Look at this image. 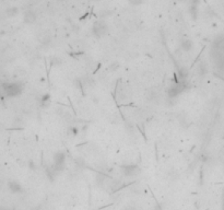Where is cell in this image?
I'll return each instance as SVG.
<instances>
[{"instance_id": "13", "label": "cell", "mask_w": 224, "mask_h": 210, "mask_svg": "<svg viewBox=\"0 0 224 210\" xmlns=\"http://www.w3.org/2000/svg\"><path fill=\"white\" fill-rule=\"evenodd\" d=\"M68 134L72 135V136H77V135H78V128L73 127V126L69 127V129H68Z\"/></svg>"}, {"instance_id": "11", "label": "cell", "mask_w": 224, "mask_h": 210, "mask_svg": "<svg viewBox=\"0 0 224 210\" xmlns=\"http://www.w3.org/2000/svg\"><path fill=\"white\" fill-rule=\"evenodd\" d=\"M49 102H50V95L49 94H45V95L42 96V106L43 105H48L49 104Z\"/></svg>"}, {"instance_id": "1", "label": "cell", "mask_w": 224, "mask_h": 210, "mask_svg": "<svg viewBox=\"0 0 224 210\" xmlns=\"http://www.w3.org/2000/svg\"><path fill=\"white\" fill-rule=\"evenodd\" d=\"M2 89L7 96H18L22 93V86H21V84L16 82L3 83Z\"/></svg>"}, {"instance_id": "10", "label": "cell", "mask_w": 224, "mask_h": 210, "mask_svg": "<svg viewBox=\"0 0 224 210\" xmlns=\"http://www.w3.org/2000/svg\"><path fill=\"white\" fill-rule=\"evenodd\" d=\"M178 76H179V79H180L182 82H184V81L187 79L188 72H187V70H186L185 68H180V69L178 70Z\"/></svg>"}, {"instance_id": "7", "label": "cell", "mask_w": 224, "mask_h": 210, "mask_svg": "<svg viewBox=\"0 0 224 210\" xmlns=\"http://www.w3.org/2000/svg\"><path fill=\"white\" fill-rule=\"evenodd\" d=\"M180 47H182V49L184 51L188 53V51H190L192 48H194V43H192L191 39L186 38V39H182V43H180Z\"/></svg>"}, {"instance_id": "4", "label": "cell", "mask_w": 224, "mask_h": 210, "mask_svg": "<svg viewBox=\"0 0 224 210\" xmlns=\"http://www.w3.org/2000/svg\"><path fill=\"white\" fill-rule=\"evenodd\" d=\"M184 89H185V83L182 82V81L176 80L175 83L172 84V86L168 88V90H167V95L170 96L171 99H174V98L178 96L179 94L184 91Z\"/></svg>"}, {"instance_id": "9", "label": "cell", "mask_w": 224, "mask_h": 210, "mask_svg": "<svg viewBox=\"0 0 224 210\" xmlns=\"http://www.w3.org/2000/svg\"><path fill=\"white\" fill-rule=\"evenodd\" d=\"M189 13L194 20L197 19V16H198V6H192V4H189Z\"/></svg>"}, {"instance_id": "2", "label": "cell", "mask_w": 224, "mask_h": 210, "mask_svg": "<svg viewBox=\"0 0 224 210\" xmlns=\"http://www.w3.org/2000/svg\"><path fill=\"white\" fill-rule=\"evenodd\" d=\"M53 168L55 169V171L57 173L61 172L62 170L65 169V164H66V154H65L64 151H58L54 154V158H53Z\"/></svg>"}, {"instance_id": "17", "label": "cell", "mask_w": 224, "mask_h": 210, "mask_svg": "<svg viewBox=\"0 0 224 210\" xmlns=\"http://www.w3.org/2000/svg\"><path fill=\"white\" fill-rule=\"evenodd\" d=\"M179 1H185V0H179Z\"/></svg>"}, {"instance_id": "14", "label": "cell", "mask_w": 224, "mask_h": 210, "mask_svg": "<svg viewBox=\"0 0 224 210\" xmlns=\"http://www.w3.org/2000/svg\"><path fill=\"white\" fill-rule=\"evenodd\" d=\"M7 13H8V16H16V13H18V9H16V8H10V9H8Z\"/></svg>"}, {"instance_id": "12", "label": "cell", "mask_w": 224, "mask_h": 210, "mask_svg": "<svg viewBox=\"0 0 224 210\" xmlns=\"http://www.w3.org/2000/svg\"><path fill=\"white\" fill-rule=\"evenodd\" d=\"M197 72L200 74V76H202L203 73H205V67L203 64H199L198 65V68H197Z\"/></svg>"}, {"instance_id": "15", "label": "cell", "mask_w": 224, "mask_h": 210, "mask_svg": "<svg viewBox=\"0 0 224 210\" xmlns=\"http://www.w3.org/2000/svg\"><path fill=\"white\" fill-rule=\"evenodd\" d=\"M129 1V3L130 4H132V6H141L142 3H143V1L144 0H128Z\"/></svg>"}, {"instance_id": "6", "label": "cell", "mask_w": 224, "mask_h": 210, "mask_svg": "<svg viewBox=\"0 0 224 210\" xmlns=\"http://www.w3.org/2000/svg\"><path fill=\"white\" fill-rule=\"evenodd\" d=\"M36 21V13L32 10H27L24 13V22L26 24H33Z\"/></svg>"}, {"instance_id": "8", "label": "cell", "mask_w": 224, "mask_h": 210, "mask_svg": "<svg viewBox=\"0 0 224 210\" xmlns=\"http://www.w3.org/2000/svg\"><path fill=\"white\" fill-rule=\"evenodd\" d=\"M9 188L13 194H19V193L22 191V187H21V185H20L18 182H10Z\"/></svg>"}, {"instance_id": "16", "label": "cell", "mask_w": 224, "mask_h": 210, "mask_svg": "<svg viewBox=\"0 0 224 210\" xmlns=\"http://www.w3.org/2000/svg\"><path fill=\"white\" fill-rule=\"evenodd\" d=\"M199 2H200V0H190V4L192 6H198Z\"/></svg>"}, {"instance_id": "3", "label": "cell", "mask_w": 224, "mask_h": 210, "mask_svg": "<svg viewBox=\"0 0 224 210\" xmlns=\"http://www.w3.org/2000/svg\"><path fill=\"white\" fill-rule=\"evenodd\" d=\"M107 31H108V28H107V24H106L105 21L99 20V21H96V22L93 24L92 33L96 37H103L104 35H106Z\"/></svg>"}, {"instance_id": "18", "label": "cell", "mask_w": 224, "mask_h": 210, "mask_svg": "<svg viewBox=\"0 0 224 210\" xmlns=\"http://www.w3.org/2000/svg\"><path fill=\"white\" fill-rule=\"evenodd\" d=\"M60 1H62V0H60Z\"/></svg>"}, {"instance_id": "5", "label": "cell", "mask_w": 224, "mask_h": 210, "mask_svg": "<svg viewBox=\"0 0 224 210\" xmlns=\"http://www.w3.org/2000/svg\"><path fill=\"white\" fill-rule=\"evenodd\" d=\"M120 170H122V174L127 177H134L140 173L139 166L136 164H125V165L120 166Z\"/></svg>"}]
</instances>
